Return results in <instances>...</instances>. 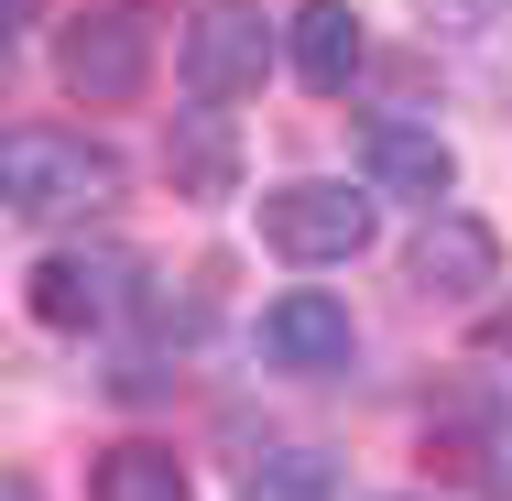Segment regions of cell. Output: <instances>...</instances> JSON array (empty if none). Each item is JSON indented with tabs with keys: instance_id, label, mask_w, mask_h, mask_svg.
Here are the masks:
<instances>
[{
	"instance_id": "5",
	"label": "cell",
	"mask_w": 512,
	"mask_h": 501,
	"mask_svg": "<svg viewBox=\"0 0 512 501\" xmlns=\"http://www.w3.org/2000/svg\"><path fill=\"white\" fill-rule=\"evenodd\" d=\"M262 77H273V22L251 0H207L197 22H186V88L229 109V99H251Z\"/></svg>"
},
{
	"instance_id": "2",
	"label": "cell",
	"mask_w": 512,
	"mask_h": 501,
	"mask_svg": "<svg viewBox=\"0 0 512 501\" xmlns=\"http://www.w3.org/2000/svg\"><path fill=\"white\" fill-rule=\"evenodd\" d=\"M262 240H273L295 273H327V262H360V251L382 240V207H371V186L295 175V186H273V197H262Z\"/></svg>"
},
{
	"instance_id": "6",
	"label": "cell",
	"mask_w": 512,
	"mask_h": 501,
	"mask_svg": "<svg viewBox=\"0 0 512 501\" xmlns=\"http://www.w3.org/2000/svg\"><path fill=\"white\" fill-rule=\"evenodd\" d=\"M404 273H414V295L480 305V295H491V284H502V229H491V218H469V207H436V218L414 229Z\"/></svg>"
},
{
	"instance_id": "4",
	"label": "cell",
	"mask_w": 512,
	"mask_h": 501,
	"mask_svg": "<svg viewBox=\"0 0 512 501\" xmlns=\"http://www.w3.org/2000/svg\"><path fill=\"white\" fill-rule=\"evenodd\" d=\"M131 295V251H109V240H66V251H44L33 273H22V305H33V327H55V338H88L109 327Z\"/></svg>"
},
{
	"instance_id": "12",
	"label": "cell",
	"mask_w": 512,
	"mask_h": 501,
	"mask_svg": "<svg viewBox=\"0 0 512 501\" xmlns=\"http://www.w3.org/2000/svg\"><path fill=\"white\" fill-rule=\"evenodd\" d=\"M240 501H338V469H327L316 447H262V458L240 469Z\"/></svg>"
},
{
	"instance_id": "8",
	"label": "cell",
	"mask_w": 512,
	"mask_h": 501,
	"mask_svg": "<svg viewBox=\"0 0 512 501\" xmlns=\"http://www.w3.org/2000/svg\"><path fill=\"white\" fill-rule=\"evenodd\" d=\"M349 349H360V327L327 284H295V295L262 305V360L273 371H349Z\"/></svg>"
},
{
	"instance_id": "10",
	"label": "cell",
	"mask_w": 512,
	"mask_h": 501,
	"mask_svg": "<svg viewBox=\"0 0 512 501\" xmlns=\"http://www.w3.org/2000/svg\"><path fill=\"white\" fill-rule=\"evenodd\" d=\"M164 175H175V197H240V131H229V109L197 99V109H175V131H164Z\"/></svg>"
},
{
	"instance_id": "7",
	"label": "cell",
	"mask_w": 512,
	"mask_h": 501,
	"mask_svg": "<svg viewBox=\"0 0 512 501\" xmlns=\"http://www.w3.org/2000/svg\"><path fill=\"white\" fill-rule=\"evenodd\" d=\"M360 186L371 197H414L436 207L447 186H458V153H447V131H425V120H360Z\"/></svg>"
},
{
	"instance_id": "13",
	"label": "cell",
	"mask_w": 512,
	"mask_h": 501,
	"mask_svg": "<svg viewBox=\"0 0 512 501\" xmlns=\"http://www.w3.org/2000/svg\"><path fill=\"white\" fill-rule=\"evenodd\" d=\"M414 11H425V33H447V44H469V33L512 22V0H414Z\"/></svg>"
},
{
	"instance_id": "9",
	"label": "cell",
	"mask_w": 512,
	"mask_h": 501,
	"mask_svg": "<svg viewBox=\"0 0 512 501\" xmlns=\"http://www.w3.org/2000/svg\"><path fill=\"white\" fill-rule=\"evenodd\" d=\"M284 66L306 77L316 99H349V77L371 66V33H360V11H349V0H306V11L284 22Z\"/></svg>"
},
{
	"instance_id": "14",
	"label": "cell",
	"mask_w": 512,
	"mask_h": 501,
	"mask_svg": "<svg viewBox=\"0 0 512 501\" xmlns=\"http://www.w3.org/2000/svg\"><path fill=\"white\" fill-rule=\"evenodd\" d=\"M491 480H502V491H512V425H502V458H491Z\"/></svg>"
},
{
	"instance_id": "3",
	"label": "cell",
	"mask_w": 512,
	"mask_h": 501,
	"mask_svg": "<svg viewBox=\"0 0 512 501\" xmlns=\"http://www.w3.org/2000/svg\"><path fill=\"white\" fill-rule=\"evenodd\" d=\"M55 77H66V99H88V109H131L153 88V33H142V11H77V22L55 33Z\"/></svg>"
},
{
	"instance_id": "11",
	"label": "cell",
	"mask_w": 512,
	"mask_h": 501,
	"mask_svg": "<svg viewBox=\"0 0 512 501\" xmlns=\"http://www.w3.org/2000/svg\"><path fill=\"white\" fill-rule=\"evenodd\" d=\"M88 501H186V458L153 447V436H131V447H109L88 469Z\"/></svg>"
},
{
	"instance_id": "1",
	"label": "cell",
	"mask_w": 512,
	"mask_h": 501,
	"mask_svg": "<svg viewBox=\"0 0 512 501\" xmlns=\"http://www.w3.org/2000/svg\"><path fill=\"white\" fill-rule=\"evenodd\" d=\"M120 197V153L88 142V131H44V120H22L11 142H0V207L11 218H99Z\"/></svg>"
}]
</instances>
